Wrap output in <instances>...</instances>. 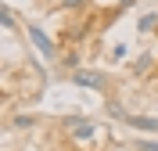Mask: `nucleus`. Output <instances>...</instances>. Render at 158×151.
<instances>
[{
	"instance_id": "nucleus-12",
	"label": "nucleus",
	"mask_w": 158,
	"mask_h": 151,
	"mask_svg": "<svg viewBox=\"0 0 158 151\" xmlns=\"http://www.w3.org/2000/svg\"><path fill=\"white\" fill-rule=\"evenodd\" d=\"M0 22H4V29H15V25H18V18H15V11H11L7 4L0 7Z\"/></svg>"
},
{
	"instance_id": "nucleus-10",
	"label": "nucleus",
	"mask_w": 158,
	"mask_h": 151,
	"mask_svg": "<svg viewBox=\"0 0 158 151\" xmlns=\"http://www.w3.org/2000/svg\"><path fill=\"white\" fill-rule=\"evenodd\" d=\"M11 126H15V130H32V126H36V119H32V115H25V111H18V115L11 119Z\"/></svg>"
},
{
	"instance_id": "nucleus-5",
	"label": "nucleus",
	"mask_w": 158,
	"mask_h": 151,
	"mask_svg": "<svg viewBox=\"0 0 158 151\" xmlns=\"http://www.w3.org/2000/svg\"><path fill=\"white\" fill-rule=\"evenodd\" d=\"M126 126H133V130H140V133H158V119L155 115H137V111H129Z\"/></svg>"
},
{
	"instance_id": "nucleus-15",
	"label": "nucleus",
	"mask_w": 158,
	"mask_h": 151,
	"mask_svg": "<svg viewBox=\"0 0 158 151\" xmlns=\"http://www.w3.org/2000/svg\"><path fill=\"white\" fill-rule=\"evenodd\" d=\"M122 58H126V47H122V43H118V47L111 50V61H122Z\"/></svg>"
},
{
	"instance_id": "nucleus-6",
	"label": "nucleus",
	"mask_w": 158,
	"mask_h": 151,
	"mask_svg": "<svg viewBox=\"0 0 158 151\" xmlns=\"http://www.w3.org/2000/svg\"><path fill=\"white\" fill-rule=\"evenodd\" d=\"M137 32H140V36L158 32V15H140V18H137Z\"/></svg>"
},
{
	"instance_id": "nucleus-7",
	"label": "nucleus",
	"mask_w": 158,
	"mask_h": 151,
	"mask_svg": "<svg viewBox=\"0 0 158 151\" xmlns=\"http://www.w3.org/2000/svg\"><path fill=\"white\" fill-rule=\"evenodd\" d=\"M58 65H61V69H69V76H72V72L79 69V50H76V47H69L65 54H61V61H58Z\"/></svg>"
},
{
	"instance_id": "nucleus-11",
	"label": "nucleus",
	"mask_w": 158,
	"mask_h": 151,
	"mask_svg": "<svg viewBox=\"0 0 158 151\" xmlns=\"http://www.w3.org/2000/svg\"><path fill=\"white\" fill-rule=\"evenodd\" d=\"M133 4H137V0H118L115 7H108V11H104V15H108V22H115L118 15H122V11H129V7H133Z\"/></svg>"
},
{
	"instance_id": "nucleus-14",
	"label": "nucleus",
	"mask_w": 158,
	"mask_h": 151,
	"mask_svg": "<svg viewBox=\"0 0 158 151\" xmlns=\"http://www.w3.org/2000/svg\"><path fill=\"white\" fill-rule=\"evenodd\" d=\"M133 148H137V151H158V141H137Z\"/></svg>"
},
{
	"instance_id": "nucleus-1",
	"label": "nucleus",
	"mask_w": 158,
	"mask_h": 151,
	"mask_svg": "<svg viewBox=\"0 0 158 151\" xmlns=\"http://www.w3.org/2000/svg\"><path fill=\"white\" fill-rule=\"evenodd\" d=\"M25 32H29L32 47H36V50H40V54H43L47 61H54V65L61 61V43H54V40L47 36V32L40 29V25H32V22H29V25H25Z\"/></svg>"
},
{
	"instance_id": "nucleus-3",
	"label": "nucleus",
	"mask_w": 158,
	"mask_h": 151,
	"mask_svg": "<svg viewBox=\"0 0 158 151\" xmlns=\"http://www.w3.org/2000/svg\"><path fill=\"white\" fill-rule=\"evenodd\" d=\"M61 130H69L76 141H90V137L97 133V122L86 119V115H65V119H61Z\"/></svg>"
},
{
	"instance_id": "nucleus-9",
	"label": "nucleus",
	"mask_w": 158,
	"mask_h": 151,
	"mask_svg": "<svg viewBox=\"0 0 158 151\" xmlns=\"http://www.w3.org/2000/svg\"><path fill=\"white\" fill-rule=\"evenodd\" d=\"M104 111H108V119H118V122H126V115H129L118 101H108V104H104Z\"/></svg>"
},
{
	"instance_id": "nucleus-8",
	"label": "nucleus",
	"mask_w": 158,
	"mask_h": 151,
	"mask_svg": "<svg viewBox=\"0 0 158 151\" xmlns=\"http://www.w3.org/2000/svg\"><path fill=\"white\" fill-rule=\"evenodd\" d=\"M151 69H155V58H151V54H140V58L133 61V76H148Z\"/></svg>"
},
{
	"instance_id": "nucleus-4",
	"label": "nucleus",
	"mask_w": 158,
	"mask_h": 151,
	"mask_svg": "<svg viewBox=\"0 0 158 151\" xmlns=\"http://www.w3.org/2000/svg\"><path fill=\"white\" fill-rule=\"evenodd\" d=\"M69 79L76 83V86H86V90H101V94L108 90V83H111L104 72H94V69H76Z\"/></svg>"
},
{
	"instance_id": "nucleus-13",
	"label": "nucleus",
	"mask_w": 158,
	"mask_h": 151,
	"mask_svg": "<svg viewBox=\"0 0 158 151\" xmlns=\"http://www.w3.org/2000/svg\"><path fill=\"white\" fill-rule=\"evenodd\" d=\"M86 4H90V0H61L58 7L61 11H79V7H86Z\"/></svg>"
},
{
	"instance_id": "nucleus-2",
	"label": "nucleus",
	"mask_w": 158,
	"mask_h": 151,
	"mask_svg": "<svg viewBox=\"0 0 158 151\" xmlns=\"http://www.w3.org/2000/svg\"><path fill=\"white\" fill-rule=\"evenodd\" d=\"M90 32H94V18H83V15H79L76 22H69V25L61 29L58 43H61V47H76V43H83V40H86Z\"/></svg>"
}]
</instances>
